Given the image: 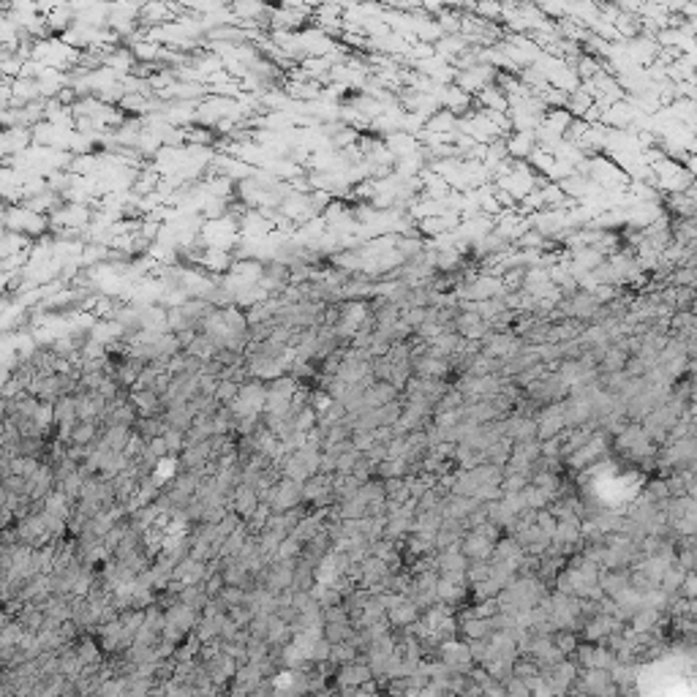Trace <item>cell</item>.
I'll use <instances>...</instances> for the list:
<instances>
[{
  "instance_id": "e0dca14e",
  "label": "cell",
  "mask_w": 697,
  "mask_h": 697,
  "mask_svg": "<svg viewBox=\"0 0 697 697\" xmlns=\"http://www.w3.org/2000/svg\"><path fill=\"white\" fill-rule=\"evenodd\" d=\"M419 607L412 599H401V602L395 604L392 610H387V624L392 629H409L412 624H417L419 621Z\"/></svg>"
},
{
  "instance_id": "ac0fdd59",
  "label": "cell",
  "mask_w": 697,
  "mask_h": 697,
  "mask_svg": "<svg viewBox=\"0 0 697 697\" xmlns=\"http://www.w3.org/2000/svg\"><path fill=\"white\" fill-rule=\"evenodd\" d=\"M172 580H174V583H180V586L204 583V564H201V561H194L191 556L183 558L180 564H174V570H172Z\"/></svg>"
},
{
  "instance_id": "ee69618b",
  "label": "cell",
  "mask_w": 697,
  "mask_h": 697,
  "mask_svg": "<svg viewBox=\"0 0 697 697\" xmlns=\"http://www.w3.org/2000/svg\"><path fill=\"white\" fill-rule=\"evenodd\" d=\"M591 667H597V670H613L616 667V654L610 649H604V646H594V665Z\"/></svg>"
},
{
  "instance_id": "74e56055",
  "label": "cell",
  "mask_w": 697,
  "mask_h": 697,
  "mask_svg": "<svg viewBox=\"0 0 697 697\" xmlns=\"http://www.w3.org/2000/svg\"><path fill=\"white\" fill-rule=\"evenodd\" d=\"M466 583H468V589L471 586H477L482 580H488V575H491V561H468V567H466Z\"/></svg>"
},
{
  "instance_id": "484cf974",
  "label": "cell",
  "mask_w": 697,
  "mask_h": 697,
  "mask_svg": "<svg viewBox=\"0 0 697 697\" xmlns=\"http://www.w3.org/2000/svg\"><path fill=\"white\" fill-rule=\"evenodd\" d=\"M210 602V597H207V591L201 583H194V586H180V604H186L191 610H196L201 613L204 607Z\"/></svg>"
},
{
  "instance_id": "f35d334b",
  "label": "cell",
  "mask_w": 697,
  "mask_h": 697,
  "mask_svg": "<svg viewBox=\"0 0 697 697\" xmlns=\"http://www.w3.org/2000/svg\"><path fill=\"white\" fill-rule=\"evenodd\" d=\"M550 640H553V646H556L564 656H572V651L577 649V643H580V635H577V632H553Z\"/></svg>"
},
{
  "instance_id": "9f6ffc18",
  "label": "cell",
  "mask_w": 697,
  "mask_h": 697,
  "mask_svg": "<svg viewBox=\"0 0 697 697\" xmlns=\"http://www.w3.org/2000/svg\"><path fill=\"white\" fill-rule=\"evenodd\" d=\"M248 697H278V683H276V681H262Z\"/></svg>"
},
{
  "instance_id": "f907efd6",
  "label": "cell",
  "mask_w": 697,
  "mask_h": 697,
  "mask_svg": "<svg viewBox=\"0 0 697 697\" xmlns=\"http://www.w3.org/2000/svg\"><path fill=\"white\" fill-rule=\"evenodd\" d=\"M330 643H327L325 637L322 640H316V646H313V651H310V662H316V665H325V662H330Z\"/></svg>"
},
{
  "instance_id": "d6986e66",
  "label": "cell",
  "mask_w": 697,
  "mask_h": 697,
  "mask_svg": "<svg viewBox=\"0 0 697 697\" xmlns=\"http://www.w3.org/2000/svg\"><path fill=\"white\" fill-rule=\"evenodd\" d=\"M98 439H101V444L107 449H112V452H125V447H128V441L134 439V431L131 428H123V425H107V428H101L98 431Z\"/></svg>"
},
{
  "instance_id": "ab89813d",
  "label": "cell",
  "mask_w": 697,
  "mask_h": 697,
  "mask_svg": "<svg viewBox=\"0 0 697 697\" xmlns=\"http://www.w3.org/2000/svg\"><path fill=\"white\" fill-rule=\"evenodd\" d=\"M570 659H572L575 665H577V670H589V667L594 665V646L580 640V643H577V649L572 651V656H570Z\"/></svg>"
},
{
  "instance_id": "2e32d148",
  "label": "cell",
  "mask_w": 697,
  "mask_h": 697,
  "mask_svg": "<svg viewBox=\"0 0 697 697\" xmlns=\"http://www.w3.org/2000/svg\"><path fill=\"white\" fill-rule=\"evenodd\" d=\"M398 398H401V392L392 387L389 382H373L371 387L362 392V406L365 409H382V406L398 401Z\"/></svg>"
},
{
  "instance_id": "8fae6325",
  "label": "cell",
  "mask_w": 697,
  "mask_h": 697,
  "mask_svg": "<svg viewBox=\"0 0 697 697\" xmlns=\"http://www.w3.org/2000/svg\"><path fill=\"white\" fill-rule=\"evenodd\" d=\"M556 286L550 283V276L545 267H528L523 270V283H520V292L528 295L531 300H540V297L550 295Z\"/></svg>"
},
{
  "instance_id": "3957f363",
  "label": "cell",
  "mask_w": 697,
  "mask_h": 697,
  "mask_svg": "<svg viewBox=\"0 0 697 697\" xmlns=\"http://www.w3.org/2000/svg\"><path fill=\"white\" fill-rule=\"evenodd\" d=\"M259 501H264L270 512H286V510H297L303 507V485L292 480H283L281 477L267 493H264Z\"/></svg>"
},
{
  "instance_id": "e575fe53",
  "label": "cell",
  "mask_w": 697,
  "mask_h": 697,
  "mask_svg": "<svg viewBox=\"0 0 697 697\" xmlns=\"http://www.w3.org/2000/svg\"><path fill=\"white\" fill-rule=\"evenodd\" d=\"M512 665L515 662H510V659H488L485 665H480L491 678H496V681H510L512 678Z\"/></svg>"
},
{
  "instance_id": "4316f807",
  "label": "cell",
  "mask_w": 697,
  "mask_h": 697,
  "mask_svg": "<svg viewBox=\"0 0 697 697\" xmlns=\"http://www.w3.org/2000/svg\"><path fill=\"white\" fill-rule=\"evenodd\" d=\"M82 485H85V477H82V471L77 468V471H71V474H65L63 480L55 482V491H61L71 504H77L79 496H82Z\"/></svg>"
},
{
  "instance_id": "7c38bea8",
  "label": "cell",
  "mask_w": 697,
  "mask_h": 697,
  "mask_svg": "<svg viewBox=\"0 0 697 697\" xmlns=\"http://www.w3.org/2000/svg\"><path fill=\"white\" fill-rule=\"evenodd\" d=\"M256 507H259V493L251 488V485H237L234 488V493H232V498H229V512H234L243 523L248 520L251 515L256 512Z\"/></svg>"
},
{
  "instance_id": "f1b7e54d",
  "label": "cell",
  "mask_w": 697,
  "mask_h": 697,
  "mask_svg": "<svg viewBox=\"0 0 697 697\" xmlns=\"http://www.w3.org/2000/svg\"><path fill=\"white\" fill-rule=\"evenodd\" d=\"M425 131H431V134H439V137L455 134V131H458V117L441 109V112H436L434 117H431V120L425 123Z\"/></svg>"
},
{
  "instance_id": "9a60e30c",
  "label": "cell",
  "mask_w": 697,
  "mask_h": 697,
  "mask_svg": "<svg viewBox=\"0 0 697 697\" xmlns=\"http://www.w3.org/2000/svg\"><path fill=\"white\" fill-rule=\"evenodd\" d=\"M599 589L607 599H619L629 589V570H599Z\"/></svg>"
},
{
  "instance_id": "44dd1931",
  "label": "cell",
  "mask_w": 697,
  "mask_h": 697,
  "mask_svg": "<svg viewBox=\"0 0 697 697\" xmlns=\"http://www.w3.org/2000/svg\"><path fill=\"white\" fill-rule=\"evenodd\" d=\"M164 425L169 428V431H177V434H186L188 428L194 425V414H191V409L186 406H172V409H164Z\"/></svg>"
},
{
  "instance_id": "b9f144b4",
  "label": "cell",
  "mask_w": 697,
  "mask_h": 697,
  "mask_svg": "<svg viewBox=\"0 0 697 697\" xmlns=\"http://www.w3.org/2000/svg\"><path fill=\"white\" fill-rule=\"evenodd\" d=\"M253 616H256V613H253L251 607H246V604H237V607H229V610H226V619L232 621L234 627H240V629H246L251 621H253Z\"/></svg>"
},
{
  "instance_id": "d6a6232c",
  "label": "cell",
  "mask_w": 697,
  "mask_h": 697,
  "mask_svg": "<svg viewBox=\"0 0 697 697\" xmlns=\"http://www.w3.org/2000/svg\"><path fill=\"white\" fill-rule=\"evenodd\" d=\"M520 496H523V504H526V510H534V512L547 510V504L553 501V498L547 496L545 491H540V488H537V485H531V482H528L526 488L520 491Z\"/></svg>"
},
{
  "instance_id": "5bb4252c",
  "label": "cell",
  "mask_w": 697,
  "mask_h": 697,
  "mask_svg": "<svg viewBox=\"0 0 697 697\" xmlns=\"http://www.w3.org/2000/svg\"><path fill=\"white\" fill-rule=\"evenodd\" d=\"M128 401L137 409L140 417H161L164 414L161 398L155 395L153 389H128Z\"/></svg>"
},
{
  "instance_id": "f546056e",
  "label": "cell",
  "mask_w": 697,
  "mask_h": 697,
  "mask_svg": "<svg viewBox=\"0 0 697 697\" xmlns=\"http://www.w3.org/2000/svg\"><path fill=\"white\" fill-rule=\"evenodd\" d=\"M355 627L346 621V624H325L322 627V637H325L330 646H338V643H352L355 637Z\"/></svg>"
},
{
  "instance_id": "9c48e42d",
  "label": "cell",
  "mask_w": 697,
  "mask_h": 697,
  "mask_svg": "<svg viewBox=\"0 0 697 697\" xmlns=\"http://www.w3.org/2000/svg\"><path fill=\"white\" fill-rule=\"evenodd\" d=\"M452 332H458L463 341H477L480 343L488 332H491V325L488 322H482L477 313H471V310H458V316H455V322H452Z\"/></svg>"
},
{
  "instance_id": "bcb514c9",
  "label": "cell",
  "mask_w": 697,
  "mask_h": 697,
  "mask_svg": "<svg viewBox=\"0 0 697 697\" xmlns=\"http://www.w3.org/2000/svg\"><path fill=\"white\" fill-rule=\"evenodd\" d=\"M504 496V491H501V485H482L480 491L474 493V498L480 501V504H491V501H498V498Z\"/></svg>"
},
{
  "instance_id": "4fadbf2b",
  "label": "cell",
  "mask_w": 697,
  "mask_h": 697,
  "mask_svg": "<svg viewBox=\"0 0 697 697\" xmlns=\"http://www.w3.org/2000/svg\"><path fill=\"white\" fill-rule=\"evenodd\" d=\"M504 145H507V155L512 161H528V155L537 150V137L534 131H512Z\"/></svg>"
},
{
  "instance_id": "816d5d0a",
  "label": "cell",
  "mask_w": 697,
  "mask_h": 697,
  "mask_svg": "<svg viewBox=\"0 0 697 697\" xmlns=\"http://www.w3.org/2000/svg\"><path fill=\"white\" fill-rule=\"evenodd\" d=\"M362 458H365V461H368V463L376 468L379 463H384V461H387V444H379V441H376V444H373V447L368 449V452L362 455Z\"/></svg>"
},
{
  "instance_id": "f5cc1de1",
  "label": "cell",
  "mask_w": 697,
  "mask_h": 697,
  "mask_svg": "<svg viewBox=\"0 0 697 697\" xmlns=\"http://www.w3.org/2000/svg\"><path fill=\"white\" fill-rule=\"evenodd\" d=\"M0 482H3V488H6L9 496H28V493H25V480H22V477L11 474V477H6V480H0Z\"/></svg>"
},
{
  "instance_id": "91938a15",
  "label": "cell",
  "mask_w": 697,
  "mask_h": 697,
  "mask_svg": "<svg viewBox=\"0 0 697 697\" xmlns=\"http://www.w3.org/2000/svg\"><path fill=\"white\" fill-rule=\"evenodd\" d=\"M567 697H591V695H583V692H567Z\"/></svg>"
},
{
  "instance_id": "60d3db41",
  "label": "cell",
  "mask_w": 697,
  "mask_h": 697,
  "mask_svg": "<svg viewBox=\"0 0 697 697\" xmlns=\"http://www.w3.org/2000/svg\"><path fill=\"white\" fill-rule=\"evenodd\" d=\"M349 444H352V449H357L360 455H365V452L376 444V436H373V431H352Z\"/></svg>"
},
{
  "instance_id": "836d02e7",
  "label": "cell",
  "mask_w": 697,
  "mask_h": 697,
  "mask_svg": "<svg viewBox=\"0 0 697 697\" xmlns=\"http://www.w3.org/2000/svg\"><path fill=\"white\" fill-rule=\"evenodd\" d=\"M624 365H627V355L610 343V346H607V352L602 355V360H599V371H602V373H621V371H624Z\"/></svg>"
},
{
  "instance_id": "7bdbcfd3",
  "label": "cell",
  "mask_w": 697,
  "mask_h": 697,
  "mask_svg": "<svg viewBox=\"0 0 697 697\" xmlns=\"http://www.w3.org/2000/svg\"><path fill=\"white\" fill-rule=\"evenodd\" d=\"M360 458H362V455H360L357 449H349V452H341V455H338V461H335V474H338V477H343V474H352Z\"/></svg>"
},
{
  "instance_id": "7a4b0ae2",
  "label": "cell",
  "mask_w": 697,
  "mask_h": 697,
  "mask_svg": "<svg viewBox=\"0 0 697 697\" xmlns=\"http://www.w3.org/2000/svg\"><path fill=\"white\" fill-rule=\"evenodd\" d=\"M264 401H267V384L259 379H246L240 384V392L226 409L232 412L234 419H246V417H262Z\"/></svg>"
},
{
  "instance_id": "603a6c76",
  "label": "cell",
  "mask_w": 697,
  "mask_h": 697,
  "mask_svg": "<svg viewBox=\"0 0 697 697\" xmlns=\"http://www.w3.org/2000/svg\"><path fill=\"white\" fill-rule=\"evenodd\" d=\"M683 577H686V572L673 561V564L665 570V575H662V580H659L656 589L662 591L667 599H676V597H678V589H681V583H683Z\"/></svg>"
},
{
  "instance_id": "680465c9",
  "label": "cell",
  "mask_w": 697,
  "mask_h": 697,
  "mask_svg": "<svg viewBox=\"0 0 697 697\" xmlns=\"http://www.w3.org/2000/svg\"><path fill=\"white\" fill-rule=\"evenodd\" d=\"M6 498H9V493H6V488H3V482H0V507H6Z\"/></svg>"
},
{
  "instance_id": "11a10c76",
  "label": "cell",
  "mask_w": 697,
  "mask_h": 697,
  "mask_svg": "<svg viewBox=\"0 0 697 697\" xmlns=\"http://www.w3.org/2000/svg\"><path fill=\"white\" fill-rule=\"evenodd\" d=\"M646 371H649V368H646V365H643V362H640L637 357H627L624 373H627L629 379H643V376H646Z\"/></svg>"
},
{
  "instance_id": "7dc6e473",
  "label": "cell",
  "mask_w": 697,
  "mask_h": 697,
  "mask_svg": "<svg viewBox=\"0 0 697 697\" xmlns=\"http://www.w3.org/2000/svg\"><path fill=\"white\" fill-rule=\"evenodd\" d=\"M504 692H507V697H531L526 681L518 678V676H512L510 681H504Z\"/></svg>"
},
{
  "instance_id": "8d00e7d4",
  "label": "cell",
  "mask_w": 697,
  "mask_h": 697,
  "mask_svg": "<svg viewBox=\"0 0 697 697\" xmlns=\"http://www.w3.org/2000/svg\"><path fill=\"white\" fill-rule=\"evenodd\" d=\"M463 403H466V401H463V395H461V392H458V389H455V387H449L447 392H444V395L439 398V403H436V406H434V412H431V417H434V414H441V412H455V409H461Z\"/></svg>"
},
{
  "instance_id": "7402d4cb",
  "label": "cell",
  "mask_w": 697,
  "mask_h": 697,
  "mask_svg": "<svg viewBox=\"0 0 697 697\" xmlns=\"http://www.w3.org/2000/svg\"><path fill=\"white\" fill-rule=\"evenodd\" d=\"M474 107L482 109V112H507V95L501 93L496 85H491V88H485L474 95Z\"/></svg>"
},
{
  "instance_id": "8992f818",
  "label": "cell",
  "mask_w": 697,
  "mask_h": 697,
  "mask_svg": "<svg viewBox=\"0 0 697 697\" xmlns=\"http://www.w3.org/2000/svg\"><path fill=\"white\" fill-rule=\"evenodd\" d=\"M468 583H466V575L458 572V575H439V583H436V599L439 604H447V607H458V604H463L468 599Z\"/></svg>"
},
{
  "instance_id": "d4e9b609",
  "label": "cell",
  "mask_w": 697,
  "mask_h": 697,
  "mask_svg": "<svg viewBox=\"0 0 697 697\" xmlns=\"http://www.w3.org/2000/svg\"><path fill=\"white\" fill-rule=\"evenodd\" d=\"M510 455H512V441H510V439H498V441H493L488 449H482V461H485V463H491V466H498V468H504V466H507Z\"/></svg>"
},
{
  "instance_id": "1f68e13d",
  "label": "cell",
  "mask_w": 697,
  "mask_h": 697,
  "mask_svg": "<svg viewBox=\"0 0 697 697\" xmlns=\"http://www.w3.org/2000/svg\"><path fill=\"white\" fill-rule=\"evenodd\" d=\"M68 439L77 447H93V441L98 439V425L95 422H77Z\"/></svg>"
},
{
  "instance_id": "6da1fadb",
  "label": "cell",
  "mask_w": 697,
  "mask_h": 697,
  "mask_svg": "<svg viewBox=\"0 0 697 697\" xmlns=\"http://www.w3.org/2000/svg\"><path fill=\"white\" fill-rule=\"evenodd\" d=\"M607 452H610V436L602 434V431H594L589 444H583L580 449H575L570 452L567 458H561V463H564V471H570V474H580V471H586L589 466L599 463L607 458Z\"/></svg>"
},
{
  "instance_id": "83f0119b",
  "label": "cell",
  "mask_w": 697,
  "mask_h": 697,
  "mask_svg": "<svg viewBox=\"0 0 697 697\" xmlns=\"http://www.w3.org/2000/svg\"><path fill=\"white\" fill-rule=\"evenodd\" d=\"M316 586V577H313V564L303 561L297 556L295 561V575H292V589L289 591H310Z\"/></svg>"
},
{
  "instance_id": "f6af8a7d",
  "label": "cell",
  "mask_w": 697,
  "mask_h": 697,
  "mask_svg": "<svg viewBox=\"0 0 697 697\" xmlns=\"http://www.w3.org/2000/svg\"><path fill=\"white\" fill-rule=\"evenodd\" d=\"M164 441H167V449H169V458H177L183 447H186V441H183V434H177V431H164Z\"/></svg>"
},
{
  "instance_id": "681fc988",
  "label": "cell",
  "mask_w": 697,
  "mask_h": 697,
  "mask_svg": "<svg viewBox=\"0 0 697 697\" xmlns=\"http://www.w3.org/2000/svg\"><path fill=\"white\" fill-rule=\"evenodd\" d=\"M322 619H325V624H346L349 616H346L343 604H332V607H322Z\"/></svg>"
},
{
  "instance_id": "c3c4849f",
  "label": "cell",
  "mask_w": 697,
  "mask_h": 697,
  "mask_svg": "<svg viewBox=\"0 0 697 697\" xmlns=\"http://www.w3.org/2000/svg\"><path fill=\"white\" fill-rule=\"evenodd\" d=\"M300 550H303V545L297 543V540H292V537H286L278 547V558H283V561H295V558L300 556Z\"/></svg>"
},
{
  "instance_id": "d590c367",
  "label": "cell",
  "mask_w": 697,
  "mask_h": 697,
  "mask_svg": "<svg viewBox=\"0 0 697 697\" xmlns=\"http://www.w3.org/2000/svg\"><path fill=\"white\" fill-rule=\"evenodd\" d=\"M237 392H240L237 382H232V379H218V387L213 392V398H216L218 406H229L237 398Z\"/></svg>"
},
{
  "instance_id": "277c9868",
  "label": "cell",
  "mask_w": 697,
  "mask_h": 697,
  "mask_svg": "<svg viewBox=\"0 0 697 697\" xmlns=\"http://www.w3.org/2000/svg\"><path fill=\"white\" fill-rule=\"evenodd\" d=\"M523 346H526V343L520 341L518 335H512V332H493V330H491V332L480 341V352L485 357H491V360H496V362H507V360H512Z\"/></svg>"
},
{
  "instance_id": "ffe728a7",
  "label": "cell",
  "mask_w": 697,
  "mask_h": 697,
  "mask_svg": "<svg viewBox=\"0 0 697 697\" xmlns=\"http://www.w3.org/2000/svg\"><path fill=\"white\" fill-rule=\"evenodd\" d=\"M292 637H295V629H292L289 624H283L278 616H267V635H264V643H267L270 649H283V646H289Z\"/></svg>"
},
{
  "instance_id": "5b68a950",
  "label": "cell",
  "mask_w": 697,
  "mask_h": 697,
  "mask_svg": "<svg viewBox=\"0 0 697 697\" xmlns=\"http://www.w3.org/2000/svg\"><path fill=\"white\" fill-rule=\"evenodd\" d=\"M496 68H491V65H482V63H477V65H471V68H463V71H455V88L458 90H463L466 95H474L480 93V90H485V88H491L493 82H496Z\"/></svg>"
},
{
  "instance_id": "30bf717a",
  "label": "cell",
  "mask_w": 697,
  "mask_h": 697,
  "mask_svg": "<svg viewBox=\"0 0 697 697\" xmlns=\"http://www.w3.org/2000/svg\"><path fill=\"white\" fill-rule=\"evenodd\" d=\"M461 553L468 561H491V556H493V543L485 534H480L477 528H471V531H466L463 540H461Z\"/></svg>"
},
{
  "instance_id": "6f0895ef",
  "label": "cell",
  "mask_w": 697,
  "mask_h": 697,
  "mask_svg": "<svg viewBox=\"0 0 697 697\" xmlns=\"http://www.w3.org/2000/svg\"><path fill=\"white\" fill-rule=\"evenodd\" d=\"M417 697H449V695H447V689H441V686H436V683H428V686L419 689Z\"/></svg>"
},
{
  "instance_id": "4dcf8cb0",
  "label": "cell",
  "mask_w": 697,
  "mask_h": 697,
  "mask_svg": "<svg viewBox=\"0 0 697 697\" xmlns=\"http://www.w3.org/2000/svg\"><path fill=\"white\" fill-rule=\"evenodd\" d=\"M335 504H338V512H341V520H360V518L368 515V504L357 496V493L349 498H341Z\"/></svg>"
},
{
  "instance_id": "db71d44e",
  "label": "cell",
  "mask_w": 697,
  "mask_h": 697,
  "mask_svg": "<svg viewBox=\"0 0 697 697\" xmlns=\"http://www.w3.org/2000/svg\"><path fill=\"white\" fill-rule=\"evenodd\" d=\"M678 597H681V599H695V597H697V577H695V572H686V577H683V583H681V589H678Z\"/></svg>"
},
{
  "instance_id": "ba28073f",
  "label": "cell",
  "mask_w": 697,
  "mask_h": 697,
  "mask_svg": "<svg viewBox=\"0 0 697 697\" xmlns=\"http://www.w3.org/2000/svg\"><path fill=\"white\" fill-rule=\"evenodd\" d=\"M439 662L447 665L452 673H461L466 676L471 667H474V659L468 654V646L463 640H449V643H441L439 646Z\"/></svg>"
},
{
  "instance_id": "cb8c5ba5",
  "label": "cell",
  "mask_w": 697,
  "mask_h": 697,
  "mask_svg": "<svg viewBox=\"0 0 697 697\" xmlns=\"http://www.w3.org/2000/svg\"><path fill=\"white\" fill-rule=\"evenodd\" d=\"M662 616H665V613H659V610H654V607H640L635 616L629 619V624H627V627H629L632 632H651V629H656V627H659Z\"/></svg>"
},
{
  "instance_id": "52a82bcc",
  "label": "cell",
  "mask_w": 697,
  "mask_h": 697,
  "mask_svg": "<svg viewBox=\"0 0 697 697\" xmlns=\"http://www.w3.org/2000/svg\"><path fill=\"white\" fill-rule=\"evenodd\" d=\"M332 681H335V689H346V686H357V689H362L368 681H373V673H371V667H368V662H365V656L360 654L355 662L335 667Z\"/></svg>"
}]
</instances>
